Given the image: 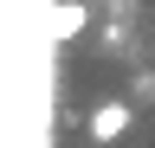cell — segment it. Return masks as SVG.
<instances>
[{"label": "cell", "instance_id": "cell-1", "mask_svg": "<svg viewBox=\"0 0 155 148\" xmlns=\"http://www.w3.org/2000/svg\"><path fill=\"white\" fill-rule=\"evenodd\" d=\"M129 122H136V103H129V97H104V103L91 109V122H84V129H91V142H97V148H110V142H123V135H129Z\"/></svg>", "mask_w": 155, "mask_h": 148}, {"label": "cell", "instance_id": "cell-3", "mask_svg": "<svg viewBox=\"0 0 155 148\" xmlns=\"http://www.w3.org/2000/svg\"><path fill=\"white\" fill-rule=\"evenodd\" d=\"M104 7H116V13H123V7H129V0H104Z\"/></svg>", "mask_w": 155, "mask_h": 148}, {"label": "cell", "instance_id": "cell-2", "mask_svg": "<svg viewBox=\"0 0 155 148\" xmlns=\"http://www.w3.org/2000/svg\"><path fill=\"white\" fill-rule=\"evenodd\" d=\"M84 26H91V7H84V0H52V7H45V32H52V45H71Z\"/></svg>", "mask_w": 155, "mask_h": 148}]
</instances>
